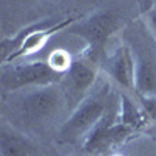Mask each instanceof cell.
<instances>
[{"label":"cell","mask_w":156,"mask_h":156,"mask_svg":"<svg viewBox=\"0 0 156 156\" xmlns=\"http://www.w3.org/2000/svg\"><path fill=\"white\" fill-rule=\"evenodd\" d=\"M69 106L66 94L59 83L27 87L11 92V98L5 108L11 109L16 125L23 129H41L50 125Z\"/></svg>","instance_id":"1"},{"label":"cell","mask_w":156,"mask_h":156,"mask_svg":"<svg viewBox=\"0 0 156 156\" xmlns=\"http://www.w3.org/2000/svg\"><path fill=\"white\" fill-rule=\"evenodd\" d=\"M111 100L112 94L106 83L97 87L94 86L61 125L58 133L59 144H75L80 139L86 137L103 117Z\"/></svg>","instance_id":"2"},{"label":"cell","mask_w":156,"mask_h":156,"mask_svg":"<svg viewBox=\"0 0 156 156\" xmlns=\"http://www.w3.org/2000/svg\"><path fill=\"white\" fill-rule=\"evenodd\" d=\"M120 27V16L115 11H100L89 16L87 19H80L78 23L69 28V33L86 41L87 48L84 56L98 64L100 55L103 53L111 36Z\"/></svg>","instance_id":"3"},{"label":"cell","mask_w":156,"mask_h":156,"mask_svg":"<svg viewBox=\"0 0 156 156\" xmlns=\"http://www.w3.org/2000/svg\"><path fill=\"white\" fill-rule=\"evenodd\" d=\"M73 20H78V19L69 17L59 22L39 23V25H34V27H28L27 30H23L12 39H3L2 42L3 64H8L11 61H16L17 58L28 56L39 51L58 30L70 25Z\"/></svg>","instance_id":"4"},{"label":"cell","mask_w":156,"mask_h":156,"mask_svg":"<svg viewBox=\"0 0 156 156\" xmlns=\"http://www.w3.org/2000/svg\"><path fill=\"white\" fill-rule=\"evenodd\" d=\"M62 80V75L55 72L47 61H31L20 64H3L2 67V87L8 92H16L27 87L55 84Z\"/></svg>","instance_id":"5"},{"label":"cell","mask_w":156,"mask_h":156,"mask_svg":"<svg viewBox=\"0 0 156 156\" xmlns=\"http://www.w3.org/2000/svg\"><path fill=\"white\" fill-rule=\"evenodd\" d=\"M98 67L97 62L81 55L80 58L73 59L70 69L62 75L59 81L64 94H66L69 106L73 109L80 105V101L90 92L97 83Z\"/></svg>","instance_id":"6"},{"label":"cell","mask_w":156,"mask_h":156,"mask_svg":"<svg viewBox=\"0 0 156 156\" xmlns=\"http://www.w3.org/2000/svg\"><path fill=\"white\" fill-rule=\"evenodd\" d=\"M105 69L111 80L125 89V92H136L137 62L128 45H120L112 51L105 62Z\"/></svg>","instance_id":"7"},{"label":"cell","mask_w":156,"mask_h":156,"mask_svg":"<svg viewBox=\"0 0 156 156\" xmlns=\"http://www.w3.org/2000/svg\"><path fill=\"white\" fill-rule=\"evenodd\" d=\"M0 148H2V156H30L33 151V144L22 133L2 128Z\"/></svg>","instance_id":"8"},{"label":"cell","mask_w":156,"mask_h":156,"mask_svg":"<svg viewBox=\"0 0 156 156\" xmlns=\"http://www.w3.org/2000/svg\"><path fill=\"white\" fill-rule=\"evenodd\" d=\"M119 101H120V122L122 123L133 128L134 131L145 125L148 114L144 108L139 106L128 94H123V92L119 95Z\"/></svg>","instance_id":"9"},{"label":"cell","mask_w":156,"mask_h":156,"mask_svg":"<svg viewBox=\"0 0 156 156\" xmlns=\"http://www.w3.org/2000/svg\"><path fill=\"white\" fill-rule=\"evenodd\" d=\"M156 84V75L151 67V64L147 61L137 62V75H136V92H139L142 97H150L151 90Z\"/></svg>","instance_id":"10"},{"label":"cell","mask_w":156,"mask_h":156,"mask_svg":"<svg viewBox=\"0 0 156 156\" xmlns=\"http://www.w3.org/2000/svg\"><path fill=\"white\" fill-rule=\"evenodd\" d=\"M47 62L55 72L64 75L70 69L72 62H73V58L67 53L66 50H55V51H51V53L48 55Z\"/></svg>","instance_id":"11"},{"label":"cell","mask_w":156,"mask_h":156,"mask_svg":"<svg viewBox=\"0 0 156 156\" xmlns=\"http://www.w3.org/2000/svg\"><path fill=\"white\" fill-rule=\"evenodd\" d=\"M145 19H147V23H148L150 30L153 31V34H154V37H156V8H153V9H150V11L147 12Z\"/></svg>","instance_id":"12"},{"label":"cell","mask_w":156,"mask_h":156,"mask_svg":"<svg viewBox=\"0 0 156 156\" xmlns=\"http://www.w3.org/2000/svg\"><path fill=\"white\" fill-rule=\"evenodd\" d=\"M73 156H92V154H87V153H83V154H73Z\"/></svg>","instance_id":"13"}]
</instances>
